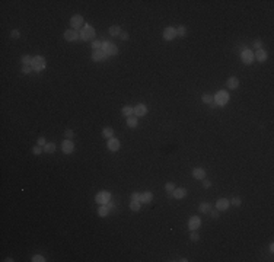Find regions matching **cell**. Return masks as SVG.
Listing matches in <instances>:
<instances>
[{"mask_svg":"<svg viewBox=\"0 0 274 262\" xmlns=\"http://www.w3.org/2000/svg\"><path fill=\"white\" fill-rule=\"evenodd\" d=\"M79 35H80L82 41H92V42H94V38H95V35H96V32H95L94 26L85 23L83 28L79 31Z\"/></svg>","mask_w":274,"mask_h":262,"instance_id":"1","label":"cell"},{"mask_svg":"<svg viewBox=\"0 0 274 262\" xmlns=\"http://www.w3.org/2000/svg\"><path fill=\"white\" fill-rule=\"evenodd\" d=\"M213 101H214L213 108H216V106H223V105H226L227 102H229V93H227L226 90H219L213 96Z\"/></svg>","mask_w":274,"mask_h":262,"instance_id":"2","label":"cell"},{"mask_svg":"<svg viewBox=\"0 0 274 262\" xmlns=\"http://www.w3.org/2000/svg\"><path fill=\"white\" fill-rule=\"evenodd\" d=\"M31 66H32L34 72H42V70L47 67V61H45L44 57H41V55H35Z\"/></svg>","mask_w":274,"mask_h":262,"instance_id":"3","label":"cell"},{"mask_svg":"<svg viewBox=\"0 0 274 262\" xmlns=\"http://www.w3.org/2000/svg\"><path fill=\"white\" fill-rule=\"evenodd\" d=\"M83 25H85V20H83V16H82V15H73V16H72V19H70L72 29L80 31L82 28H83Z\"/></svg>","mask_w":274,"mask_h":262,"instance_id":"4","label":"cell"},{"mask_svg":"<svg viewBox=\"0 0 274 262\" xmlns=\"http://www.w3.org/2000/svg\"><path fill=\"white\" fill-rule=\"evenodd\" d=\"M241 58H242V63L244 64H252L254 63V52L251 51V50H248V48H244L242 50V54H241Z\"/></svg>","mask_w":274,"mask_h":262,"instance_id":"5","label":"cell"},{"mask_svg":"<svg viewBox=\"0 0 274 262\" xmlns=\"http://www.w3.org/2000/svg\"><path fill=\"white\" fill-rule=\"evenodd\" d=\"M104 52L107 55H117L118 54V47L112 44V42H108V41H104Z\"/></svg>","mask_w":274,"mask_h":262,"instance_id":"6","label":"cell"},{"mask_svg":"<svg viewBox=\"0 0 274 262\" xmlns=\"http://www.w3.org/2000/svg\"><path fill=\"white\" fill-rule=\"evenodd\" d=\"M95 201L99 204V205H104V204H108V201H111V194L109 192H98L96 196H95Z\"/></svg>","mask_w":274,"mask_h":262,"instance_id":"7","label":"cell"},{"mask_svg":"<svg viewBox=\"0 0 274 262\" xmlns=\"http://www.w3.org/2000/svg\"><path fill=\"white\" fill-rule=\"evenodd\" d=\"M176 38V31H175V28L172 26H168L163 29V39L165 41H172V39Z\"/></svg>","mask_w":274,"mask_h":262,"instance_id":"8","label":"cell"},{"mask_svg":"<svg viewBox=\"0 0 274 262\" xmlns=\"http://www.w3.org/2000/svg\"><path fill=\"white\" fill-rule=\"evenodd\" d=\"M79 32L77 31H74V29H67L66 32H64V39L69 41V42H74V41H77L79 39Z\"/></svg>","mask_w":274,"mask_h":262,"instance_id":"9","label":"cell"},{"mask_svg":"<svg viewBox=\"0 0 274 262\" xmlns=\"http://www.w3.org/2000/svg\"><path fill=\"white\" fill-rule=\"evenodd\" d=\"M61 150L64 154H70V153H73L74 151V144L72 143V140H64L63 143H61Z\"/></svg>","mask_w":274,"mask_h":262,"instance_id":"10","label":"cell"},{"mask_svg":"<svg viewBox=\"0 0 274 262\" xmlns=\"http://www.w3.org/2000/svg\"><path fill=\"white\" fill-rule=\"evenodd\" d=\"M201 226V218L198 216H193L190 220H188V229L191 230H197Z\"/></svg>","mask_w":274,"mask_h":262,"instance_id":"11","label":"cell"},{"mask_svg":"<svg viewBox=\"0 0 274 262\" xmlns=\"http://www.w3.org/2000/svg\"><path fill=\"white\" fill-rule=\"evenodd\" d=\"M147 109H149V108H147L144 104H137L134 106V115H136V117H144L147 114Z\"/></svg>","mask_w":274,"mask_h":262,"instance_id":"12","label":"cell"},{"mask_svg":"<svg viewBox=\"0 0 274 262\" xmlns=\"http://www.w3.org/2000/svg\"><path fill=\"white\" fill-rule=\"evenodd\" d=\"M107 147H108V150H111V151H117L118 149H120V140L118 138H108V143H107Z\"/></svg>","mask_w":274,"mask_h":262,"instance_id":"13","label":"cell"},{"mask_svg":"<svg viewBox=\"0 0 274 262\" xmlns=\"http://www.w3.org/2000/svg\"><path fill=\"white\" fill-rule=\"evenodd\" d=\"M108 55L104 52V50H95V51L92 52V60L96 61V63H98V61H105Z\"/></svg>","mask_w":274,"mask_h":262,"instance_id":"14","label":"cell"},{"mask_svg":"<svg viewBox=\"0 0 274 262\" xmlns=\"http://www.w3.org/2000/svg\"><path fill=\"white\" fill-rule=\"evenodd\" d=\"M229 205H230V203H229V200H226V198H220V200L216 201V208L219 210V211H225V210H227L229 208Z\"/></svg>","mask_w":274,"mask_h":262,"instance_id":"15","label":"cell"},{"mask_svg":"<svg viewBox=\"0 0 274 262\" xmlns=\"http://www.w3.org/2000/svg\"><path fill=\"white\" fill-rule=\"evenodd\" d=\"M172 196L176 198V200H182V198L187 196V189H185V188H175V189L172 191Z\"/></svg>","mask_w":274,"mask_h":262,"instance_id":"16","label":"cell"},{"mask_svg":"<svg viewBox=\"0 0 274 262\" xmlns=\"http://www.w3.org/2000/svg\"><path fill=\"white\" fill-rule=\"evenodd\" d=\"M193 178L194 179H198V181H203L206 178V170L203 168H195L193 170Z\"/></svg>","mask_w":274,"mask_h":262,"instance_id":"17","label":"cell"},{"mask_svg":"<svg viewBox=\"0 0 274 262\" xmlns=\"http://www.w3.org/2000/svg\"><path fill=\"white\" fill-rule=\"evenodd\" d=\"M267 57H268V54L265 50H257V52H255V58H257V61H260V63H265L267 61Z\"/></svg>","mask_w":274,"mask_h":262,"instance_id":"18","label":"cell"},{"mask_svg":"<svg viewBox=\"0 0 274 262\" xmlns=\"http://www.w3.org/2000/svg\"><path fill=\"white\" fill-rule=\"evenodd\" d=\"M226 86L230 89V90L238 89V86H239V79H238V77H229L226 80Z\"/></svg>","mask_w":274,"mask_h":262,"instance_id":"19","label":"cell"},{"mask_svg":"<svg viewBox=\"0 0 274 262\" xmlns=\"http://www.w3.org/2000/svg\"><path fill=\"white\" fill-rule=\"evenodd\" d=\"M152 200H153V194L146 191V192L140 194V200H139V201H140L141 204H149V203H152Z\"/></svg>","mask_w":274,"mask_h":262,"instance_id":"20","label":"cell"},{"mask_svg":"<svg viewBox=\"0 0 274 262\" xmlns=\"http://www.w3.org/2000/svg\"><path fill=\"white\" fill-rule=\"evenodd\" d=\"M121 114L124 115V117H131L134 114V106H128V105H126V106H123V109H121Z\"/></svg>","mask_w":274,"mask_h":262,"instance_id":"21","label":"cell"},{"mask_svg":"<svg viewBox=\"0 0 274 262\" xmlns=\"http://www.w3.org/2000/svg\"><path fill=\"white\" fill-rule=\"evenodd\" d=\"M109 35L111 37H120V34H121V28L118 25H112V26H109Z\"/></svg>","mask_w":274,"mask_h":262,"instance_id":"22","label":"cell"},{"mask_svg":"<svg viewBox=\"0 0 274 262\" xmlns=\"http://www.w3.org/2000/svg\"><path fill=\"white\" fill-rule=\"evenodd\" d=\"M108 214H109V208L107 207V204L101 205L99 208H98V216L99 217H107Z\"/></svg>","mask_w":274,"mask_h":262,"instance_id":"23","label":"cell"},{"mask_svg":"<svg viewBox=\"0 0 274 262\" xmlns=\"http://www.w3.org/2000/svg\"><path fill=\"white\" fill-rule=\"evenodd\" d=\"M137 124H139V119H137V117H128L127 118V125L130 127V128H136L137 127Z\"/></svg>","mask_w":274,"mask_h":262,"instance_id":"24","label":"cell"},{"mask_svg":"<svg viewBox=\"0 0 274 262\" xmlns=\"http://www.w3.org/2000/svg\"><path fill=\"white\" fill-rule=\"evenodd\" d=\"M102 136L107 138H112L114 137V128L111 127H105V128H102Z\"/></svg>","mask_w":274,"mask_h":262,"instance_id":"25","label":"cell"},{"mask_svg":"<svg viewBox=\"0 0 274 262\" xmlns=\"http://www.w3.org/2000/svg\"><path fill=\"white\" fill-rule=\"evenodd\" d=\"M210 210H212V205L208 203H201L200 205H198V211H200V213H208Z\"/></svg>","mask_w":274,"mask_h":262,"instance_id":"26","label":"cell"},{"mask_svg":"<svg viewBox=\"0 0 274 262\" xmlns=\"http://www.w3.org/2000/svg\"><path fill=\"white\" fill-rule=\"evenodd\" d=\"M32 60H34V57H31V55L25 54V55H22L20 61H22V64H23V66H31V64H32Z\"/></svg>","mask_w":274,"mask_h":262,"instance_id":"27","label":"cell"},{"mask_svg":"<svg viewBox=\"0 0 274 262\" xmlns=\"http://www.w3.org/2000/svg\"><path fill=\"white\" fill-rule=\"evenodd\" d=\"M44 151L48 153V154H50V153H54V151H55V143H47L44 146Z\"/></svg>","mask_w":274,"mask_h":262,"instance_id":"28","label":"cell"},{"mask_svg":"<svg viewBox=\"0 0 274 262\" xmlns=\"http://www.w3.org/2000/svg\"><path fill=\"white\" fill-rule=\"evenodd\" d=\"M175 31H176V37H185V35H187V28L182 25L178 26Z\"/></svg>","mask_w":274,"mask_h":262,"instance_id":"29","label":"cell"},{"mask_svg":"<svg viewBox=\"0 0 274 262\" xmlns=\"http://www.w3.org/2000/svg\"><path fill=\"white\" fill-rule=\"evenodd\" d=\"M140 204H141L140 201H131V203H130V210L137 213V211L140 210Z\"/></svg>","mask_w":274,"mask_h":262,"instance_id":"30","label":"cell"},{"mask_svg":"<svg viewBox=\"0 0 274 262\" xmlns=\"http://www.w3.org/2000/svg\"><path fill=\"white\" fill-rule=\"evenodd\" d=\"M229 203H230V205H233V207H239L242 204V200L239 196H233L232 200H229Z\"/></svg>","mask_w":274,"mask_h":262,"instance_id":"31","label":"cell"},{"mask_svg":"<svg viewBox=\"0 0 274 262\" xmlns=\"http://www.w3.org/2000/svg\"><path fill=\"white\" fill-rule=\"evenodd\" d=\"M201 101H203V104H212V102H213V96L208 95V93H204V95L201 96Z\"/></svg>","mask_w":274,"mask_h":262,"instance_id":"32","label":"cell"},{"mask_svg":"<svg viewBox=\"0 0 274 262\" xmlns=\"http://www.w3.org/2000/svg\"><path fill=\"white\" fill-rule=\"evenodd\" d=\"M104 48V41H94L92 42V50H102Z\"/></svg>","mask_w":274,"mask_h":262,"instance_id":"33","label":"cell"},{"mask_svg":"<svg viewBox=\"0 0 274 262\" xmlns=\"http://www.w3.org/2000/svg\"><path fill=\"white\" fill-rule=\"evenodd\" d=\"M42 151H44V147H41V146H38V144L32 147V153H34V154H37V156H38V154H41Z\"/></svg>","mask_w":274,"mask_h":262,"instance_id":"34","label":"cell"},{"mask_svg":"<svg viewBox=\"0 0 274 262\" xmlns=\"http://www.w3.org/2000/svg\"><path fill=\"white\" fill-rule=\"evenodd\" d=\"M31 261L32 262H45V258H44L42 255H34Z\"/></svg>","mask_w":274,"mask_h":262,"instance_id":"35","label":"cell"},{"mask_svg":"<svg viewBox=\"0 0 274 262\" xmlns=\"http://www.w3.org/2000/svg\"><path fill=\"white\" fill-rule=\"evenodd\" d=\"M34 70H32V66H23L22 67V73L23 74H31Z\"/></svg>","mask_w":274,"mask_h":262,"instance_id":"36","label":"cell"},{"mask_svg":"<svg viewBox=\"0 0 274 262\" xmlns=\"http://www.w3.org/2000/svg\"><path fill=\"white\" fill-rule=\"evenodd\" d=\"M252 45H254L255 50H261V48H262V41H261V39H255Z\"/></svg>","mask_w":274,"mask_h":262,"instance_id":"37","label":"cell"},{"mask_svg":"<svg viewBox=\"0 0 274 262\" xmlns=\"http://www.w3.org/2000/svg\"><path fill=\"white\" fill-rule=\"evenodd\" d=\"M190 239H191V240H193V242H197V240H198V239H200V236H198V233H197V232H195V230H193V233H191V235H190Z\"/></svg>","mask_w":274,"mask_h":262,"instance_id":"38","label":"cell"},{"mask_svg":"<svg viewBox=\"0 0 274 262\" xmlns=\"http://www.w3.org/2000/svg\"><path fill=\"white\" fill-rule=\"evenodd\" d=\"M165 189H166V192H172V191L175 189V185L172 182H168L166 185H165Z\"/></svg>","mask_w":274,"mask_h":262,"instance_id":"39","label":"cell"},{"mask_svg":"<svg viewBox=\"0 0 274 262\" xmlns=\"http://www.w3.org/2000/svg\"><path fill=\"white\" fill-rule=\"evenodd\" d=\"M64 136H66L67 140H72V138L74 137V133L72 130H66V131H64Z\"/></svg>","mask_w":274,"mask_h":262,"instance_id":"40","label":"cell"},{"mask_svg":"<svg viewBox=\"0 0 274 262\" xmlns=\"http://www.w3.org/2000/svg\"><path fill=\"white\" fill-rule=\"evenodd\" d=\"M10 37H12V38L13 39H18L20 37V32L19 31H18V29H13V31H12V32H10Z\"/></svg>","mask_w":274,"mask_h":262,"instance_id":"41","label":"cell"},{"mask_svg":"<svg viewBox=\"0 0 274 262\" xmlns=\"http://www.w3.org/2000/svg\"><path fill=\"white\" fill-rule=\"evenodd\" d=\"M37 144H38V146H41V147H44V146L47 144V141H45V138H44V137H40L38 140H37Z\"/></svg>","mask_w":274,"mask_h":262,"instance_id":"42","label":"cell"},{"mask_svg":"<svg viewBox=\"0 0 274 262\" xmlns=\"http://www.w3.org/2000/svg\"><path fill=\"white\" fill-rule=\"evenodd\" d=\"M208 213H210V216L213 217V218H217V217H219V214H220V213H219V210H210Z\"/></svg>","mask_w":274,"mask_h":262,"instance_id":"43","label":"cell"},{"mask_svg":"<svg viewBox=\"0 0 274 262\" xmlns=\"http://www.w3.org/2000/svg\"><path fill=\"white\" fill-rule=\"evenodd\" d=\"M131 200H133V201H139V200H140V194H139V192H133V194H131Z\"/></svg>","mask_w":274,"mask_h":262,"instance_id":"44","label":"cell"},{"mask_svg":"<svg viewBox=\"0 0 274 262\" xmlns=\"http://www.w3.org/2000/svg\"><path fill=\"white\" fill-rule=\"evenodd\" d=\"M203 186H204V188H210V186H212V182H210L208 179H203Z\"/></svg>","mask_w":274,"mask_h":262,"instance_id":"45","label":"cell"},{"mask_svg":"<svg viewBox=\"0 0 274 262\" xmlns=\"http://www.w3.org/2000/svg\"><path fill=\"white\" fill-rule=\"evenodd\" d=\"M120 38L123 39V41H127V39H128V34L127 32H121L120 34Z\"/></svg>","mask_w":274,"mask_h":262,"instance_id":"46","label":"cell"},{"mask_svg":"<svg viewBox=\"0 0 274 262\" xmlns=\"http://www.w3.org/2000/svg\"><path fill=\"white\" fill-rule=\"evenodd\" d=\"M107 207H108V208H109V210H111V208H114V203H109V201H108Z\"/></svg>","mask_w":274,"mask_h":262,"instance_id":"47","label":"cell"},{"mask_svg":"<svg viewBox=\"0 0 274 262\" xmlns=\"http://www.w3.org/2000/svg\"><path fill=\"white\" fill-rule=\"evenodd\" d=\"M268 249H270V252H274V245H273V243H270V246H268Z\"/></svg>","mask_w":274,"mask_h":262,"instance_id":"48","label":"cell"},{"mask_svg":"<svg viewBox=\"0 0 274 262\" xmlns=\"http://www.w3.org/2000/svg\"><path fill=\"white\" fill-rule=\"evenodd\" d=\"M5 261H6V262H13V259H12V258H6Z\"/></svg>","mask_w":274,"mask_h":262,"instance_id":"49","label":"cell"}]
</instances>
